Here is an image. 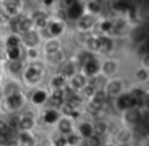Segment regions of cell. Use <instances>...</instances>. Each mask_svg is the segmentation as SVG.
Listing matches in <instances>:
<instances>
[{"label": "cell", "mask_w": 149, "mask_h": 146, "mask_svg": "<svg viewBox=\"0 0 149 146\" xmlns=\"http://www.w3.org/2000/svg\"><path fill=\"white\" fill-rule=\"evenodd\" d=\"M137 104V100L130 96V95H123L118 98V106L120 109L131 108L134 105Z\"/></svg>", "instance_id": "obj_1"}, {"label": "cell", "mask_w": 149, "mask_h": 146, "mask_svg": "<svg viewBox=\"0 0 149 146\" xmlns=\"http://www.w3.org/2000/svg\"><path fill=\"white\" fill-rule=\"evenodd\" d=\"M125 117H126L127 122L130 124H137V123H140V122L142 121L141 112L138 110V109H134V108L127 111L126 115H125Z\"/></svg>", "instance_id": "obj_2"}, {"label": "cell", "mask_w": 149, "mask_h": 146, "mask_svg": "<svg viewBox=\"0 0 149 146\" xmlns=\"http://www.w3.org/2000/svg\"><path fill=\"white\" fill-rule=\"evenodd\" d=\"M23 102V98H22L21 94L19 92H15L13 94H10V96L7 98V104L10 108H17L22 105Z\"/></svg>", "instance_id": "obj_3"}, {"label": "cell", "mask_w": 149, "mask_h": 146, "mask_svg": "<svg viewBox=\"0 0 149 146\" xmlns=\"http://www.w3.org/2000/svg\"><path fill=\"white\" fill-rule=\"evenodd\" d=\"M82 11H83L82 5H80L79 3H77V2H74V4H72L70 6L68 13H66V15L70 17V19H78V17L81 15Z\"/></svg>", "instance_id": "obj_4"}, {"label": "cell", "mask_w": 149, "mask_h": 146, "mask_svg": "<svg viewBox=\"0 0 149 146\" xmlns=\"http://www.w3.org/2000/svg\"><path fill=\"white\" fill-rule=\"evenodd\" d=\"M98 42H99V50L102 52H108L111 50L112 48V41L106 37H99L98 38Z\"/></svg>", "instance_id": "obj_5"}, {"label": "cell", "mask_w": 149, "mask_h": 146, "mask_svg": "<svg viewBox=\"0 0 149 146\" xmlns=\"http://www.w3.org/2000/svg\"><path fill=\"white\" fill-rule=\"evenodd\" d=\"M98 70H99V64H98L97 60H95L94 58L90 60L88 64H85L86 74L89 75V76H92L93 74H95Z\"/></svg>", "instance_id": "obj_6"}, {"label": "cell", "mask_w": 149, "mask_h": 146, "mask_svg": "<svg viewBox=\"0 0 149 146\" xmlns=\"http://www.w3.org/2000/svg\"><path fill=\"white\" fill-rule=\"evenodd\" d=\"M39 41V38H38V35L35 33V32H29V33L26 34L25 36V43L27 44L28 46H35L36 44Z\"/></svg>", "instance_id": "obj_7"}, {"label": "cell", "mask_w": 149, "mask_h": 146, "mask_svg": "<svg viewBox=\"0 0 149 146\" xmlns=\"http://www.w3.org/2000/svg\"><path fill=\"white\" fill-rule=\"evenodd\" d=\"M26 78L31 82H35V81L39 80L40 78V71H38L36 68H30L26 72Z\"/></svg>", "instance_id": "obj_8"}, {"label": "cell", "mask_w": 149, "mask_h": 146, "mask_svg": "<svg viewBox=\"0 0 149 146\" xmlns=\"http://www.w3.org/2000/svg\"><path fill=\"white\" fill-rule=\"evenodd\" d=\"M94 17H91V15H86V17H84L83 19L81 20V22H80V28L83 30H87L89 29V28H91L92 26H93L94 24Z\"/></svg>", "instance_id": "obj_9"}, {"label": "cell", "mask_w": 149, "mask_h": 146, "mask_svg": "<svg viewBox=\"0 0 149 146\" xmlns=\"http://www.w3.org/2000/svg\"><path fill=\"white\" fill-rule=\"evenodd\" d=\"M146 36H147L146 32H145V30L143 29V28H137V29H135V31L133 32V34H132L133 39L136 42L143 41V40L146 38Z\"/></svg>", "instance_id": "obj_10"}, {"label": "cell", "mask_w": 149, "mask_h": 146, "mask_svg": "<svg viewBox=\"0 0 149 146\" xmlns=\"http://www.w3.org/2000/svg\"><path fill=\"white\" fill-rule=\"evenodd\" d=\"M122 85L120 82H111L107 86V94L108 95H116L120 91Z\"/></svg>", "instance_id": "obj_11"}, {"label": "cell", "mask_w": 149, "mask_h": 146, "mask_svg": "<svg viewBox=\"0 0 149 146\" xmlns=\"http://www.w3.org/2000/svg\"><path fill=\"white\" fill-rule=\"evenodd\" d=\"M59 49V43L57 41H51L46 45V51L49 54H54L58 52Z\"/></svg>", "instance_id": "obj_12"}, {"label": "cell", "mask_w": 149, "mask_h": 146, "mask_svg": "<svg viewBox=\"0 0 149 146\" xmlns=\"http://www.w3.org/2000/svg\"><path fill=\"white\" fill-rule=\"evenodd\" d=\"M103 71L107 75L113 74V73L116 71V64H114L113 61H106L103 66Z\"/></svg>", "instance_id": "obj_13"}, {"label": "cell", "mask_w": 149, "mask_h": 146, "mask_svg": "<svg viewBox=\"0 0 149 146\" xmlns=\"http://www.w3.org/2000/svg\"><path fill=\"white\" fill-rule=\"evenodd\" d=\"M85 83H86L85 78L83 76H81V75H78V76H76L72 79V85L76 88H82L85 85Z\"/></svg>", "instance_id": "obj_14"}, {"label": "cell", "mask_w": 149, "mask_h": 146, "mask_svg": "<svg viewBox=\"0 0 149 146\" xmlns=\"http://www.w3.org/2000/svg\"><path fill=\"white\" fill-rule=\"evenodd\" d=\"M57 117H58V113L56 112V111L49 110L46 112L45 117H44V119H45V122H47V123H53V122H55L56 119H57Z\"/></svg>", "instance_id": "obj_15"}, {"label": "cell", "mask_w": 149, "mask_h": 146, "mask_svg": "<svg viewBox=\"0 0 149 146\" xmlns=\"http://www.w3.org/2000/svg\"><path fill=\"white\" fill-rule=\"evenodd\" d=\"M59 129L62 133H70V123L68 119H61L59 122Z\"/></svg>", "instance_id": "obj_16"}, {"label": "cell", "mask_w": 149, "mask_h": 146, "mask_svg": "<svg viewBox=\"0 0 149 146\" xmlns=\"http://www.w3.org/2000/svg\"><path fill=\"white\" fill-rule=\"evenodd\" d=\"M46 99V93L43 91H38L34 94L33 100L35 103H42Z\"/></svg>", "instance_id": "obj_17"}, {"label": "cell", "mask_w": 149, "mask_h": 146, "mask_svg": "<svg viewBox=\"0 0 149 146\" xmlns=\"http://www.w3.org/2000/svg\"><path fill=\"white\" fill-rule=\"evenodd\" d=\"M19 126H21L22 129L24 130H29L33 126V121H32L30 117H24L21 122H19Z\"/></svg>", "instance_id": "obj_18"}, {"label": "cell", "mask_w": 149, "mask_h": 146, "mask_svg": "<svg viewBox=\"0 0 149 146\" xmlns=\"http://www.w3.org/2000/svg\"><path fill=\"white\" fill-rule=\"evenodd\" d=\"M125 28H126V23H125V21L118 20V21H116V25H114V32H116V34H122V33H124Z\"/></svg>", "instance_id": "obj_19"}, {"label": "cell", "mask_w": 149, "mask_h": 146, "mask_svg": "<svg viewBox=\"0 0 149 146\" xmlns=\"http://www.w3.org/2000/svg\"><path fill=\"white\" fill-rule=\"evenodd\" d=\"M81 133L85 137H90V136H92V127L89 124H83L81 126Z\"/></svg>", "instance_id": "obj_20"}, {"label": "cell", "mask_w": 149, "mask_h": 146, "mask_svg": "<svg viewBox=\"0 0 149 146\" xmlns=\"http://www.w3.org/2000/svg\"><path fill=\"white\" fill-rule=\"evenodd\" d=\"M66 78H68V77H66L65 75H63L61 73V74H60L59 76L53 79V81H52V84H53L55 87H60L64 83V81H65Z\"/></svg>", "instance_id": "obj_21"}, {"label": "cell", "mask_w": 149, "mask_h": 146, "mask_svg": "<svg viewBox=\"0 0 149 146\" xmlns=\"http://www.w3.org/2000/svg\"><path fill=\"white\" fill-rule=\"evenodd\" d=\"M94 130H95L97 135H102V134H104V132L106 131V125L103 122H98L95 125V127H94Z\"/></svg>", "instance_id": "obj_22"}, {"label": "cell", "mask_w": 149, "mask_h": 146, "mask_svg": "<svg viewBox=\"0 0 149 146\" xmlns=\"http://www.w3.org/2000/svg\"><path fill=\"white\" fill-rule=\"evenodd\" d=\"M32 25H33V23H32L31 20H29V19L24 20V21L21 22V24H19V29L24 32H28L30 29H31Z\"/></svg>", "instance_id": "obj_23"}, {"label": "cell", "mask_w": 149, "mask_h": 146, "mask_svg": "<svg viewBox=\"0 0 149 146\" xmlns=\"http://www.w3.org/2000/svg\"><path fill=\"white\" fill-rule=\"evenodd\" d=\"M9 70L13 73H17L22 70V62L19 60H13L10 64H9Z\"/></svg>", "instance_id": "obj_24"}, {"label": "cell", "mask_w": 149, "mask_h": 146, "mask_svg": "<svg viewBox=\"0 0 149 146\" xmlns=\"http://www.w3.org/2000/svg\"><path fill=\"white\" fill-rule=\"evenodd\" d=\"M61 31H62L61 24L54 23L51 25V28H50V32H51V34H53V35H58V34L61 33Z\"/></svg>", "instance_id": "obj_25"}, {"label": "cell", "mask_w": 149, "mask_h": 146, "mask_svg": "<svg viewBox=\"0 0 149 146\" xmlns=\"http://www.w3.org/2000/svg\"><path fill=\"white\" fill-rule=\"evenodd\" d=\"M105 99H106L105 93H104L103 91H98V92H96L95 95H94L93 100L97 101V102H99V103H101V104H102V103L105 101Z\"/></svg>", "instance_id": "obj_26"}, {"label": "cell", "mask_w": 149, "mask_h": 146, "mask_svg": "<svg viewBox=\"0 0 149 146\" xmlns=\"http://www.w3.org/2000/svg\"><path fill=\"white\" fill-rule=\"evenodd\" d=\"M19 40L17 39V37L10 36V37L8 38V40H7V46H8L9 48H15L19 45Z\"/></svg>", "instance_id": "obj_27"}, {"label": "cell", "mask_w": 149, "mask_h": 146, "mask_svg": "<svg viewBox=\"0 0 149 146\" xmlns=\"http://www.w3.org/2000/svg\"><path fill=\"white\" fill-rule=\"evenodd\" d=\"M8 56H9V58H11V59L17 60V57L19 56V49L17 47L10 48V49L8 50Z\"/></svg>", "instance_id": "obj_28"}, {"label": "cell", "mask_w": 149, "mask_h": 146, "mask_svg": "<svg viewBox=\"0 0 149 146\" xmlns=\"http://www.w3.org/2000/svg\"><path fill=\"white\" fill-rule=\"evenodd\" d=\"M88 46H89V48H90V49H92V50H99V47H100L98 40L97 39H93V38L88 41Z\"/></svg>", "instance_id": "obj_29"}, {"label": "cell", "mask_w": 149, "mask_h": 146, "mask_svg": "<svg viewBox=\"0 0 149 146\" xmlns=\"http://www.w3.org/2000/svg\"><path fill=\"white\" fill-rule=\"evenodd\" d=\"M7 13L10 15H17V5H15V1L9 2L8 5H6Z\"/></svg>", "instance_id": "obj_30"}, {"label": "cell", "mask_w": 149, "mask_h": 146, "mask_svg": "<svg viewBox=\"0 0 149 146\" xmlns=\"http://www.w3.org/2000/svg\"><path fill=\"white\" fill-rule=\"evenodd\" d=\"M143 95H144V93H143V91H141L140 89H134V90L132 91V94L130 95L132 98L136 99V100H139V99H141L143 97Z\"/></svg>", "instance_id": "obj_31"}, {"label": "cell", "mask_w": 149, "mask_h": 146, "mask_svg": "<svg viewBox=\"0 0 149 146\" xmlns=\"http://www.w3.org/2000/svg\"><path fill=\"white\" fill-rule=\"evenodd\" d=\"M9 127L8 125H6V123L3 121H1L0 119V134H5V135H7V134L9 133Z\"/></svg>", "instance_id": "obj_32"}, {"label": "cell", "mask_w": 149, "mask_h": 146, "mask_svg": "<svg viewBox=\"0 0 149 146\" xmlns=\"http://www.w3.org/2000/svg\"><path fill=\"white\" fill-rule=\"evenodd\" d=\"M89 8H90V10H92L93 13H99L100 9H101V5L98 2H96V1H93V2L89 3Z\"/></svg>", "instance_id": "obj_33"}, {"label": "cell", "mask_w": 149, "mask_h": 146, "mask_svg": "<svg viewBox=\"0 0 149 146\" xmlns=\"http://www.w3.org/2000/svg\"><path fill=\"white\" fill-rule=\"evenodd\" d=\"M89 144L90 146H100V139L98 136H90Z\"/></svg>", "instance_id": "obj_34"}, {"label": "cell", "mask_w": 149, "mask_h": 146, "mask_svg": "<svg viewBox=\"0 0 149 146\" xmlns=\"http://www.w3.org/2000/svg\"><path fill=\"white\" fill-rule=\"evenodd\" d=\"M79 137L76 135H70L68 137V139H66V143L70 144V145H76V144H78V142H79Z\"/></svg>", "instance_id": "obj_35"}, {"label": "cell", "mask_w": 149, "mask_h": 146, "mask_svg": "<svg viewBox=\"0 0 149 146\" xmlns=\"http://www.w3.org/2000/svg\"><path fill=\"white\" fill-rule=\"evenodd\" d=\"M62 74L65 75L66 77H70L72 76V74H74V66H72V64H68V66L64 68L63 72H62Z\"/></svg>", "instance_id": "obj_36"}, {"label": "cell", "mask_w": 149, "mask_h": 146, "mask_svg": "<svg viewBox=\"0 0 149 146\" xmlns=\"http://www.w3.org/2000/svg\"><path fill=\"white\" fill-rule=\"evenodd\" d=\"M136 77H137V79H138L139 81H145L147 79V77H148V75H147L146 71L140 70L138 73H137Z\"/></svg>", "instance_id": "obj_37"}, {"label": "cell", "mask_w": 149, "mask_h": 146, "mask_svg": "<svg viewBox=\"0 0 149 146\" xmlns=\"http://www.w3.org/2000/svg\"><path fill=\"white\" fill-rule=\"evenodd\" d=\"M84 94L87 97H91L94 94V88L93 86H87L84 88Z\"/></svg>", "instance_id": "obj_38"}, {"label": "cell", "mask_w": 149, "mask_h": 146, "mask_svg": "<svg viewBox=\"0 0 149 146\" xmlns=\"http://www.w3.org/2000/svg\"><path fill=\"white\" fill-rule=\"evenodd\" d=\"M91 59H93V57H92V56L90 55L89 53H83V55H82V58H81V61H82V64L85 66V64H88V62H89Z\"/></svg>", "instance_id": "obj_39"}, {"label": "cell", "mask_w": 149, "mask_h": 146, "mask_svg": "<svg viewBox=\"0 0 149 146\" xmlns=\"http://www.w3.org/2000/svg\"><path fill=\"white\" fill-rule=\"evenodd\" d=\"M114 8L118 9V10H125L129 7V5H127V3L125 2H116L114 3Z\"/></svg>", "instance_id": "obj_40"}, {"label": "cell", "mask_w": 149, "mask_h": 146, "mask_svg": "<svg viewBox=\"0 0 149 146\" xmlns=\"http://www.w3.org/2000/svg\"><path fill=\"white\" fill-rule=\"evenodd\" d=\"M74 109L72 108L70 105H68V103H66L65 105H64L63 107H62V111H63L64 115H70L72 113V111H74Z\"/></svg>", "instance_id": "obj_41"}, {"label": "cell", "mask_w": 149, "mask_h": 146, "mask_svg": "<svg viewBox=\"0 0 149 146\" xmlns=\"http://www.w3.org/2000/svg\"><path fill=\"white\" fill-rule=\"evenodd\" d=\"M102 104L99 102H97V101L95 100H92V102L90 103V108H92L93 110H99L100 108H101Z\"/></svg>", "instance_id": "obj_42"}, {"label": "cell", "mask_w": 149, "mask_h": 146, "mask_svg": "<svg viewBox=\"0 0 149 146\" xmlns=\"http://www.w3.org/2000/svg\"><path fill=\"white\" fill-rule=\"evenodd\" d=\"M111 27H112V24L110 23V22H104V23L101 24V30L104 32L109 31V30L111 29Z\"/></svg>", "instance_id": "obj_43"}, {"label": "cell", "mask_w": 149, "mask_h": 146, "mask_svg": "<svg viewBox=\"0 0 149 146\" xmlns=\"http://www.w3.org/2000/svg\"><path fill=\"white\" fill-rule=\"evenodd\" d=\"M62 97H63V91L62 90H55L53 92V95H52V98L54 99H62Z\"/></svg>", "instance_id": "obj_44"}, {"label": "cell", "mask_w": 149, "mask_h": 146, "mask_svg": "<svg viewBox=\"0 0 149 146\" xmlns=\"http://www.w3.org/2000/svg\"><path fill=\"white\" fill-rule=\"evenodd\" d=\"M19 125V117H13V119H10V122H9V128H17V126Z\"/></svg>", "instance_id": "obj_45"}, {"label": "cell", "mask_w": 149, "mask_h": 146, "mask_svg": "<svg viewBox=\"0 0 149 146\" xmlns=\"http://www.w3.org/2000/svg\"><path fill=\"white\" fill-rule=\"evenodd\" d=\"M51 55H52V60H53L54 62H59L60 60H61L62 54L60 53V52H56V53L51 54Z\"/></svg>", "instance_id": "obj_46"}, {"label": "cell", "mask_w": 149, "mask_h": 146, "mask_svg": "<svg viewBox=\"0 0 149 146\" xmlns=\"http://www.w3.org/2000/svg\"><path fill=\"white\" fill-rule=\"evenodd\" d=\"M147 52H148L147 44H144V45H142L140 48H139V53H140L141 55H145V54H147Z\"/></svg>", "instance_id": "obj_47"}, {"label": "cell", "mask_w": 149, "mask_h": 146, "mask_svg": "<svg viewBox=\"0 0 149 146\" xmlns=\"http://www.w3.org/2000/svg\"><path fill=\"white\" fill-rule=\"evenodd\" d=\"M36 24H37L39 27L44 28L46 26V19H38V20H36Z\"/></svg>", "instance_id": "obj_48"}, {"label": "cell", "mask_w": 149, "mask_h": 146, "mask_svg": "<svg viewBox=\"0 0 149 146\" xmlns=\"http://www.w3.org/2000/svg\"><path fill=\"white\" fill-rule=\"evenodd\" d=\"M7 140H8L7 135H5V134H0V144L7 143Z\"/></svg>", "instance_id": "obj_49"}, {"label": "cell", "mask_w": 149, "mask_h": 146, "mask_svg": "<svg viewBox=\"0 0 149 146\" xmlns=\"http://www.w3.org/2000/svg\"><path fill=\"white\" fill-rule=\"evenodd\" d=\"M22 143H23V146H32L34 144V140L33 138H29L27 141L22 142Z\"/></svg>", "instance_id": "obj_50"}, {"label": "cell", "mask_w": 149, "mask_h": 146, "mask_svg": "<svg viewBox=\"0 0 149 146\" xmlns=\"http://www.w3.org/2000/svg\"><path fill=\"white\" fill-rule=\"evenodd\" d=\"M29 138H31V136L29 135V134H26V133H24V134H22L21 135V140H22V142H25V141H27Z\"/></svg>", "instance_id": "obj_51"}, {"label": "cell", "mask_w": 149, "mask_h": 146, "mask_svg": "<svg viewBox=\"0 0 149 146\" xmlns=\"http://www.w3.org/2000/svg\"><path fill=\"white\" fill-rule=\"evenodd\" d=\"M29 54L31 57H36L37 56V51L35 49H30L29 50Z\"/></svg>", "instance_id": "obj_52"}, {"label": "cell", "mask_w": 149, "mask_h": 146, "mask_svg": "<svg viewBox=\"0 0 149 146\" xmlns=\"http://www.w3.org/2000/svg\"><path fill=\"white\" fill-rule=\"evenodd\" d=\"M52 102H53L54 105H60L62 102V99H54L52 98Z\"/></svg>", "instance_id": "obj_53"}, {"label": "cell", "mask_w": 149, "mask_h": 146, "mask_svg": "<svg viewBox=\"0 0 149 146\" xmlns=\"http://www.w3.org/2000/svg\"><path fill=\"white\" fill-rule=\"evenodd\" d=\"M58 145H60V146H63L64 144L66 143V139H64V138H60L59 140H58Z\"/></svg>", "instance_id": "obj_54"}, {"label": "cell", "mask_w": 149, "mask_h": 146, "mask_svg": "<svg viewBox=\"0 0 149 146\" xmlns=\"http://www.w3.org/2000/svg\"><path fill=\"white\" fill-rule=\"evenodd\" d=\"M58 17H60L61 19H65L68 15H66V13L65 11H58Z\"/></svg>", "instance_id": "obj_55"}, {"label": "cell", "mask_w": 149, "mask_h": 146, "mask_svg": "<svg viewBox=\"0 0 149 146\" xmlns=\"http://www.w3.org/2000/svg\"><path fill=\"white\" fill-rule=\"evenodd\" d=\"M6 146H17V143L15 141H10L6 144Z\"/></svg>", "instance_id": "obj_56"}, {"label": "cell", "mask_w": 149, "mask_h": 146, "mask_svg": "<svg viewBox=\"0 0 149 146\" xmlns=\"http://www.w3.org/2000/svg\"><path fill=\"white\" fill-rule=\"evenodd\" d=\"M149 57H148V55H146L145 56V58H144V64H145V66H149Z\"/></svg>", "instance_id": "obj_57"}, {"label": "cell", "mask_w": 149, "mask_h": 146, "mask_svg": "<svg viewBox=\"0 0 149 146\" xmlns=\"http://www.w3.org/2000/svg\"><path fill=\"white\" fill-rule=\"evenodd\" d=\"M44 3H45V4H51L52 1H44Z\"/></svg>", "instance_id": "obj_58"}]
</instances>
